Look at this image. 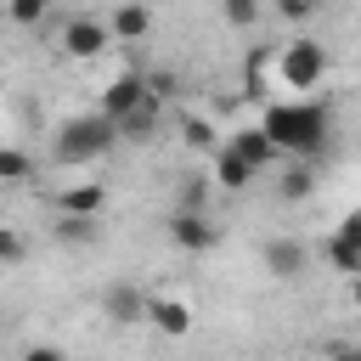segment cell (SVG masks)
Listing matches in <instances>:
<instances>
[{
    "instance_id": "obj_2",
    "label": "cell",
    "mask_w": 361,
    "mask_h": 361,
    "mask_svg": "<svg viewBox=\"0 0 361 361\" xmlns=\"http://www.w3.org/2000/svg\"><path fill=\"white\" fill-rule=\"evenodd\" d=\"M259 68H271V102L276 96H316L322 85H327V45H316V39H288V45H276L271 56H254Z\"/></svg>"
},
{
    "instance_id": "obj_13",
    "label": "cell",
    "mask_w": 361,
    "mask_h": 361,
    "mask_svg": "<svg viewBox=\"0 0 361 361\" xmlns=\"http://www.w3.org/2000/svg\"><path fill=\"white\" fill-rule=\"evenodd\" d=\"M226 141H231L254 169H271V164H276V141H271V130H265V124H237Z\"/></svg>"
},
{
    "instance_id": "obj_21",
    "label": "cell",
    "mask_w": 361,
    "mask_h": 361,
    "mask_svg": "<svg viewBox=\"0 0 361 361\" xmlns=\"http://www.w3.org/2000/svg\"><path fill=\"white\" fill-rule=\"evenodd\" d=\"M220 17L231 28H254L259 23V0H220Z\"/></svg>"
},
{
    "instance_id": "obj_16",
    "label": "cell",
    "mask_w": 361,
    "mask_h": 361,
    "mask_svg": "<svg viewBox=\"0 0 361 361\" xmlns=\"http://www.w3.org/2000/svg\"><path fill=\"white\" fill-rule=\"evenodd\" d=\"M180 141H186L192 152H214V147H220V130H214L209 113H180Z\"/></svg>"
},
{
    "instance_id": "obj_14",
    "label": "cell",
    "mask_w": 361,
    "mask_h": 361,
    "mask_svg": "<svg viewBox=\"0 0 361 361\" xmlns=\"http://www.w3.org/2000/svg\"><path fill=\"white\" fill-rule=\"evenodd\" d=\"M254 175H259V169H254L231 141H220V147H214V180H220L226 192H248V186H254Z\"/></svg>"
},
{
    "instance_id": "obj_18",
    "label": "cell",
    "mask_w": 361,
    "mask_h": 361,
    "mask_svg": "<svg viewBox=\"0 0 361 361\" xmlns=\"http://www.w3.org/2000/svg\"><path fill=\"white\" fill-rule=\"evenodd\" d=\"M322 254H327V265H333V271H344V276H355V271H361V248H355V243H344L338 231L322 243Z\"/></svg>"
},
{
    "instance_id": "obj_3",
    "label": "cell",
    "mask_w": 361,
    "mask_h": 361,
    "mask_svg": "<svg viewBox=\"0 0 361 361\" xmlns=\"http://www.w3.org/2000/svg\"><path fill=\"white\" fill-rule=\"evenodd\" d=\"M118 141V124L107 113H79L56 130V164H90Z\"/></svg>"
},
{
    "instance_id": "obj_7",
    "label": "cell",
    "mask_w": 361,
    "mask_h": 361,
    "mask_svg": "<svg viewBox=\"0 0 361 361\" xmlns=\"http://www.w3.org/2000/svg\"><path fill=\"white\" fill-rule=\"evenodd\" d=\"M259 259H265V271H271L276 282H299V276L310 271V248H305L299 237H271V243L259 248Z\"/></svg>"
},
{
    "instance_id": "obj_10",
    "label": "cell",
    "mask_w": 361,
    "mask_h": 361,
    "mask_svg": "<svg viewBox=\"0 0 361 361\" xmlns=\"http://www.w3.org/2000/svg\"><path fill=\"white\" fill-rule=\"evenodd\" d=\"M147 322H152L164 338H180V333H192V305H186L180 293H152V299H147Z\"/></svg>"
},
{
    "instance_id": "obj_1",
    "label": "cell",
    "mask_w": 361,
    "mask_h": 361,
    "mask_svg": "<svg viewBox=\"0 0 361 361\" xmlns=\"http://www.w3.org/2000/svg\"><path fill=\"white\" fill-rule=\"evenodd\" d=\"M276 141V152H293V158H316L327 147V107L316 96H276L259 118Z\"/></svg>"
},
{
    "instance_id": "obj_23",
    "label": "cell",
    "mask_w": 361,
    "mask_h": 361,
    "mask_svg": "<svg viewBox=\"0 0 361 361\" xmlns=\"http://www.w3.org/2000/svg\"><path fill=\"white\" fill-rule=\"evenodd\" d=\"M271 11H276L282 23H310L322 6H316V0H271Z\"/></svg>"
},
{
    "instance_id": "obj_8",
    "label": "cell",
    "mask_w": 361,
    "mask_h": 361,
    "mask_svg": "<svg viewBox=\"0 0 361 361\" xmlns=\"http://www.w3.org/2000/svg\"><path fill=\"white\" fill-rule=\"evenodd\" d=\"M113 124H118V141H152V135H158V124H164V102L147 90V96H141L135 107H124Z\"/></svg>"
},
{
    "instance_id": "obj_9",
    "label": "cell",
    "mask_w": 361,
    "mask_h": 361,
    "mask_svg": "<svg viewBox=\"0 0 361 361\" xmlns=\"http://www.w3.org/2000/svg\"><path fill=\"white\" fill-rule=\"evenodd\" d=\"M102 203H107V186L102 180H68V186L51 192V209L56 214H102Z\"/></svg>"
},
{
    "instance_id": "obj_5",
    "label": "cell",
    "mask_w": 361,
    "mask_h": 361,
    "mask_svg": "<svg viewBox=\"0 0 361 361\" xmlns=\"http://www.w3.org/2000/svg\"><path fill=\"white\" fill-rule=\"evenodd\" d=\"M169 243H175L180 254H209V248L220 243V226H214L203 209H186V203H180V209L169 214Z\"/></svg>"
},
{
    "instance_id": "obj_25",
    "label": "cell",
    "mask_w": 361,
    "mask_h": 361,
    "mask_svg": "<svg viewBox=\"0 0 361 361\" xmlns=\"http://www.w3.org/2000/svg\"><path fill=\"white\" fill-rule=\"evenodd\" d=\"M350 305H355V310H361V271H355V276H350Z\"/></svg>"
},
{
    "instance_id": "obj_22",
    "label": "cell",
    "mask_w": 361,
    "mask_h": 361,
    "mask_svg": "<svg viewBox=\"0 0 361 361\" xmlns=\"http://www.w3.org/2000/svg\"><path fill=\"white\" fill-rule=\"evenodd\" d=\"M28 259V237L17 226H0V265H23Z\"/></svg>"
},
{
    "instance_id": "obj_20",
    "label": "cell",
    "mask_w": 361,
    "mask_h": 361,
    "mask_svg": "<svg viewBox=\"0 0 361 361\" xmlns=\"http://www.w3.org/2000/svg\"><path fill=\"white\" fill-rule=\"evenodd\" d=\"M6 17H11L17 28H39V23L51 17V0H6Z\"/></svg>"
},
{
    "instance_id": "obj_11",
    "label": "cell",
    "mask_w": 361,
    "mask_h": 361,
    "mask_svg": "<svg viewBox=\"0 0 361 361\" xmlns=\"http://www.w3.org/2000/svg\"><path fill=\"white\" fill-rule=\"evenodd\" d=\"M107 34H113V45L147 39V34H152V6H147V0H124V6L107 17Z\"/></svg>"
},
{
    "instance_id": "obj_26",
    "label": "cell",
    "mask_w": 361,
    "mask_h": 361,
    "mask_svg": "<svg viewBox=\"0 0 361 361\" xmlns=\"http://www.w3.org/2000/svg\"><path fill=\"white\" fill-rule=\"evenodd\" d=\"M316 6H322V0H316Z\"/></svg>"
},
{
    "instance_id": "obj_17",
    "label": "cell",
    "mask_w": 361,
    "mask_h": 361,
    "mask_svg": "<svg viewBox=\"0 0 361 361\" xmlns=\"http://www.w3.org/2000/svg\"><path fill=\"white\" fill-rule=\"evenodd\" d=\"M310 192H316V180H310V158H293V164L282 169V197L299 203V197H310Z\"/></svg>"
},
{
    "instance_id": "obj_19",
    "label": "cell",
    "mask_w": 361,
    "mask_h": 361,
    "mask_svg": "<svg viewBox=\"0 0 361 361\" xmlns=\"http://www.w3.org/2000/svg\"><path fill=\"white\" fill-rule=\"evenodd\" d=\"M28 175H34V158L17 152V147H0V186H17V180H28Z\"/></svg>"
},
{
    "instance_id": "obj_12",
    "label": "cell",
    "mask_w": 361,
    "mask_h": 361,
    "mask_svg": "<svg viewBox=\"0 0 361 361\" xmlns=\"http://www.w3.org/2000/svg\"><path fill=\"white\" fill-rule=\"evenodd\" d=\"M147 96V73H135V68H124V73H113L107 79V90H102V113L107 118H118L124 107H135Z\"/></svg>"
},
{
    "instance_id": "obj_4",
    "label": "cell",
    "mask_w": 361,
    "mask_h": 361,
    "mask_svg": "<svg viewBox=\"0 0 361 361\" xmlns=\"http://www.w3.org/2000/svg\"><path fill=\"white\" fill-rule=\"evenodd\" d=\"M56 45H62V56H73V62H96L107 45H113V34H107V23L102 17H68L62 23V34H56Z\"/></svg>"
},
{
    "instance_id": "obj_6",
    "label": "cell",
    "mask_w": 361,
    "mask_h": 361,
    "mask_svg": "<svg viewBox=\"0 0 361 361\" xmlns=\"http://www.w3.org/2000/svg\"><path fill=\"white\" fill-rule=\"evenodd\" d=\"M147 288L141 282H130V276H118V282H107V293H102V316L113 322V327H135V322H147Z\"/></svg>"
},
{
    "instance_id": "obj_15",
    "label": "cell",
    "mask_w": 361,
    "mask_h": 361,
    "mask_svg": "<svg viewBox=\"0 0 361 361\" xmlns=\"http://www.w3.org/2000/svg\"><path fill=\"white\" fill-rule=\"evenodd\" d=\"M51 237H56V243H68V248H90V243L102 237V226H96V214H56Z\"/></svg>"
},
{
    "instance_id": "obj_24",
    "label": "cell",
    "mask_w": 361,
    "mask_h": 361,
    "mask_svg": "<svg viewBox=\"0 0 361 361\" xmlns=\"http://www.w3.org/2000/svg\"><path fill=\"white\" fill-rule=\"evenodd\" d=\"M333 231H338L344 243H355V248H361V209H350V214H344V220H338Z\"/></svg>"
}]
</instances>
